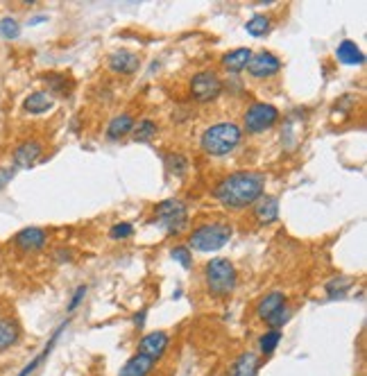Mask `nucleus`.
<instances>
[{
    "instance_id": "f257e3e1",
    "label": "nucleus",
    "mask_w": 367,
    "mask_h": 376,
    "mask_svg": "<svg viewBox=\"0 0 367 376\" xmlns=\"http://www.w3.org/2000/svg\"><path fill=\"white\" fill-rule=\"evenodd\" d=\"M265 191V175L259 170H238L222 177L213 188V198L229 211L252 207Z\"/></svg>"
},
{
    "instance_id": "f03ea898",
    "label": "nucleus",
    "mask_w": 367,
    "mask_h": 376,
    "mask_svg": "<svg viewBox=\"0 0 367 376\" xmlns=\"http://www.w3.org/2000/svg\"><path fill=\"white\" fill-rule=\"evenodd\" d=\"M240 140H243L240 125L231 121H222V123L209 125V127L202 132L200 147L202 152L209 156H227L240 145Z\"/></svg>"
},
{
    "instance_id": "7ed1b4c3",
    "label": "nucleus",
    "mask_w": 367,
    "mask_h": 376,
    "mask_svg": "<svg viewBox=\"0 0 367 376\" xmlns=\"http://www.w3.org/2000/svg\"><path fill=\"white\" fill-rule=\"evenodd\" d=\"M205 284L207 293L216 300H227L238 286V272L229 258L216 256L205 265Z\"/></svg>"
},
{
    "instance_id": "20e7f679",
    "label": "nucleus",
    "mask_w": 367,
    "mask_h": 376,
    "mask_svg": "<svg viewBox=\"0 0 367 376\" xmlns=\"http://www.w3.org/2000/svg\"><path fill=\"white\" fill-rule=\"evenodd\" d=\"M233 236V227L229 222H205L200 227H195L189 236V249H195V252H218L222 249Z\"/></svg>"
},
{
    "instance_id": "39448f33",
    "label": "nucleus",
    "mask_w": 367,
    "mask_h": 376,
    "mask_svg": "<svg viewBox=\"0 0 367 376\" xmlns=\"http://www.w3.org/2000/svg\"><path fill=\"white\" fill-rule=\"evenodd\" d=\"M154 222L170 236H179L189 227V209L182 200H163L154 207Z\"/></svg>"
},
{
    "instance_id": "423d86ee",
    "label": "nucleus",
    "mask_w": 367,
    "mask_h": 376,
    "mask_svg": "<svg viewBox=\"0 0 367 376\" xmlns=\"http://www.w3.org/2000/svg\"><path fill=\"white\" fill-rule=\"evenodd\" d=\"M279 109L270 103H252L243 114V134L252 136H259V134H265L268 129H272L275 125L279 123Z\"/></svg>"
},
{
    "instance_id": "0eeeda50",
    "label": "nucleus",
    "mask_w": 367,
    "mask_h": 376,
    "mask_svg": "<svg viewBox=\"0 0 367 376\" xmlns=\"http://www.w3.org/2000/svg\"><path fill=\"white\" fill-rule=\"evenodd\" d=\"M189 91H191V98L195 100V103L207 105V103H213V100L222 96L224 84L216 70H200V73H195L191 77Z\"/></svg>"
},
{
    "instance_id": "6e6552de",
    "label": "nucleus",
    "mask_w": 367,
    "mask_h": 376,
    "mask_svg": "<svg viewBox=\"0 0 367 376\" xmlns=\"http://www.w3.org/2000/svg\"><path fill=\"white\" fill-rule=\"evenodd\" d=\"M245 70L249 77H254V80H270V77H275L281 70V59L270 50L252 52Z\"/></svg>"
},
{
    "instance_id": "1a4fd4ad",
    "label": "nucleus",
    "mask_w": 367,
    "mask_h": 376,
    "mask_svg": "<svg viewBox=\"0 0 367 376\" xmlns=\"http://www.w3.org/2000/svg\"><path fill=\"white\" fill-rule=\"evenodd\" d=\"M168 349H170V333L168 331H150V333H145L143 338L138 340V351L136 354L140 356H147L150 360H161L163 356L168 354Z\"/></svg>"
},
{
    "instance_id": "9d476101",
    "label": "nucleus",
    "mask_w": 367,
    "mask_h": 376,
    "mask_svg": "<svg viewBox=\"0 0 367 376\" xmlns=\"http://www.w3.org/2000/svg\"><path fill=\"white\" fill-rule=\"evenodd\" d=\"M12 242H14V247L25 254L41 252V249L48 245V231L41 229V227H23L21 231L14 233Z\"/></svg>"
},
{
    "instance_id": "9b49d317",
    "label": "nucleus",
    "mask_w": 367,
    "mask_h": 376,
    "mask_svg": "<svg viewBox=\"0 0 367 376\" xmlns=\"http://www.w3.org/2000/svg\"><path fill=\"white\" fill-rule=\"evenodd\" d=\"M43 156V143L39 138H25L14 147V154H12V161H14V168H34L39 159Z\"/></svg>"
},
{
    "instance_id": "f8f14e48",
    "label": "nucleus",
    "mask_w": 367,
    "mask_h": 376,
    "mask_svg": "<svg viewBox=\"0 0 367 376\" xmlns=\"http://www.w3.org/2000/svg\"><path fill=\"white\" fill-rule=\"evenodd\" d=\"M66 326H68V320H64V322H61L57 328H54V333L50 335V340L45 342V347H43V351H39V354L30 360V363L23 367V370L17 374V376H34L39 370H41V365L45 363V360H48V356L52 354V349H54V344H57V340L61 338V333L66 331Z\"/></svg>"
},
{
    "instance_id": "ddd939ff",
    "label": "nucleus",
    "mask_w": 367,
    "mask_h": 376,
    "mask_svg": "<svg viewBox=\"0 0 367 376\" xmlns=\"http://www.w3.org/2000/svg\"><path fill=\"white\" fill-rule=\"evenodd\" d=\"M23 338V328L17 317L3 315L0 317V354L10 351L12 347H17Z\"/></svg>"
},
{
    "instance_id": "4468645a",
    "label": "nucleus",
    "mask_w": 367,
    "mask_h": 376,
    "mask_svg": "<svg viewBox=\"0 0 367 376\" xmlns=\"http://www.w3.org/2000/svg\"><path fill=\"white\" fill-rule=\"evenodd\" d=\"M252 207H254V220L259 224H272L279 220V198H275V195L263 193Z\"/></svg>"
},
{
    "instance_id": "2eb2a0df",
    "label": "nucleus",
    "mask_w": 367,
    "mask_h": 376,
    "mask_svg": "<svg viewBox=\"0 0 367 376\" xmlns=\"http://www.w3.org/2000/svg\"><path fill=\"white\" fill-rule=\"evenodd\" d=\"M138 54L129 50H116L109 54V70L118 75H134L138 70Z\"/></svg>"
},
{
    "instance_id": "dca6fc26",
    "label": "nucleus",
    "mask_w": 367,
    "mask_h": 376,
    "mask_svg": "<svg viewBox=\"0 0 367 376\" xmlns=\"http://www.w3.org/2000/svg\"><path fill=\"white\" fill-rule=\"evenodd\" d=\"M261 370V356L256 351H243L231 363L229 376H259Z\"/></svg>"
},
{
    "instance_id": "f3484780",
    "label": "nucleus",
    "mask_w": 367,
    "mask_h": 376,
    "mask_svg": "<svg viewBox=\"0 0 367 376\" xmlns=\"http://www.w3.org/2000/svg\"><path fill=\"white\" fill-rule=\"evenodd\" d=\"M54 107V100L48 91H32L23 100V112L30 116H43Z\"/></svg>"
},
{
    "instance_id": "a211bd4d",
    "label": "nucleus",
    "mask_w": 367,
    "mask_h": 376,
    "mask_svg": "<svg viewBox=\"0 0 367 376\" xmlns=\"http://www.w3.org/2000/svg\"><path fill=\"white\" fill-rule=\"evenodd\" d=\"M154 367H157L154 360H150L147 356L134 354L132 358L125 360V365L120 367L118 376H150L154 372Z\"/></svg>"
},
{
    "instance_id": "6ab92c4d",
    "label": "nucleus",
    "mask_w": 367,
    "mask_h": 376,
    "mask_svg": "<svg viewBox=\"0 0 367 376\" xmlns=\"http://www.w3.org/2000/svg\"><path fill=\"white\" fill-rule=\"evenodd\" d=\"M134 125H136V121H134V116H132V114L114 116V118L109 121V125H107V138L109 140H123L125 136L132 134Z\"/></svg>"
},
{
    "instance_id": "aec40b11",
    "label": "nucleus",
    "mask_w": 367,
    "mask_h": 376,
    "mask_svg": "<svg viewBox=\"0 0 367 376\" xmlns=\"http://www.w3.org/2000/svg\"><path fill=\"white\" fill-rule=\"evenodd\" d=\"M335 57H338L340 64L345 66H363L365 64V54L358 45L351 41V39H345L340 41V45L335 48Z\"/></svg>"
},
{
    "instance_id": "412c9836",
    "label": "nucleus",
    "mask_w": 367,
    "mask_h": 376,
    "mask_svg": "<svg viewBox=\"0 0 367 376\" xmlns=\"http://www.w3.org/2000/svg\"><path fill=\"white\" fill-rule=\"evenodd\" d=\"M284 304H288L284 291H272L268 295H263L259 300V304H256V317L265 322V320H268L279 306H284Z\"/></svg>"
},
{
    "instance_id": "4be33fe9",
    "label": "nucleus",
    "mask_w": 367,
    "mask_h": 376,
    "mask_svg": "<svg viewBox=\"0 0 367 376\" xmlns=\"http://www.w3.org/2000/svg\"><path fill=\"white\" fill-rule=\"evenodd\" d=\"M252 52L254 50H249V48H233V50L222 54L220 64H222L224 70H229V73H240V70H245L249 57H252Z\"/></svg>"
},
{
    "instance_id": "5701e85b",
    "label": "nucleus",
    "mask_w": 367,
    "mask_h": 376,
    "mask_svg": "<svg viewBox=\"0 0 367 376\" xmlns=\"http://www.w3.org/2000/svg\"><path fill=\"white\" fill-rule=\"evenodd\" d=\"M159 134V125L154 123L152 118H143L134 125V129H132V138L136 140V143H150V140Z\"/></svg>"
},
{
    "instance_id": "b1692460",
    "label": "nucleus",
    "mask_w": 367,
    "mask_h": 376,
    "mask_svg": "<svg viewBox=\"0 0 367 376\" xmlns=\"http://www.w3.org/2000/svg\"><path fill=\"white\" fill-rule=\"evenodd\" d=\"M281 340H284V331H279V328H268V331L259 338V354L272 356L281 344Z\"/></svg>"
},
{
    "instance_id": "393cba45",
    "label": "nucleus",
    "mask_w": 367,
    "mask_h": 376,
    "mask_svg": "<svg viewBox=\"0 0 367 376\" xmlns=\"http://www.w3.org/2000/svg\"><path fill=\"white\" fill-rule=\"evenodd\" d=\"M270 28H272V21H270V17H265V14H254V17L245 23L247 34H252V36H265L270 32Z\"/></svg>"
},
{
    "instance_id": "a878e982",
    "label": "nucleus",
    "mask_w": 367,
    "mask_h": 376,
    "mask_svg": "<svg viewBox=\"0 0 367 376\" xmlns=\"http://www.w3.org/2000/svg\"><path fill=\"white\" fill-rule=\"evenodd\" d=\"M351 286H354V279L345 277V274H338V277H333V279L326 281L324 291L329 293V297H342Z\"/></svg>"
},
{
    "instance_id": "bb28decb",
    "label": "nucleus",
    "mask_w": 367,
    "mask_h": 376,
    "mask_svg": "<svg viewBox=\"0 0 367 376\" xmlns=\"http://www.w3.org/2000/svg\"><path fill=\"white\" fill-rule=\"evenodd\" d=\"M45 84H48V93H57V96H68V91H70V82H68V77L66 75H61V73H50V75H45L43 77Z\"/></svg>"
},
{
    "instance_id": "cd10ccee",
    "label": "nucleus",
    "mask_w": 367,
    "mask_h": 376,
    "mask_svg": "<svg viewBox=\"0 0 367 376\" xmlns=\"http://www.w3.org/2000/svg\"><path fill=\"white\" fill-rule=\"evenodd\" d=\"M163 161H166V168L173 172L175 177H182V175H186V170H189V159H186L184 154L170 152L163 156Z\"/></svg>"
},
{
    "instance_id": "c85d7f7f",
    "label": "nucleus",
    "mask_w": 367,
    "mask_h": 376,
    "mask_svg": "<svg viewBox=\"0 0 367 376\" xmlns=\"http://www.w3.org/2000/svg\"><path fill=\"white\" fill-rule=\"evenodd\" d=\"M291 317H293V309L288 306V304H284V306H279L268 320H265V324H268L270 328H279V331H281V328L291 322Z\"/></svg>"
},
{
    "instance_id": "c756f323",
    "label": "nucleus",
    "mask_w": 367,
    "mask_h": 376,
    "mask_svg": "<svg viewBox=\"0 0 367 376\" xmlns=\"http://www.w3.org/2000/svg\"><path fill=\"white\" fill-rule=\"evenodd\" d=\"M21 34V23L14 19V17H3L0 19V36L5 39V41H14V39H19Z\"/></svg>"
},
{
    "instance_id": "7c9ffc66",
    "label": "nucleus",
    "mask_w": 367,
    "mask_h": 376,
    "mask_svg": "<svg viewBox=\"0 0 367 376\" xmlns=\"http://www.w3.org/2000/svg\"><path fill=\"white\" fill-rule=\"evenodd\" d=\"M170 256H173V261H177L184 270H191L193 268V252L189 249V245H177V247H173V249H170Z\"/></svg>"
},
{
    "instance_id": "2f4dec72",
    "label": "nucleus",
    "mask_w": 367,
    "mask_h": 376,
    "mask_svg": "<svg viewBox=\"0 0 367 376\" xmlns=\"http://www.w3.org/2000/svg\"><path fill=\"white\" fill-rule=\"evenodd\" d=\"M134 236V224L132 222H116L112 224V229H109V238L112 240H129Z\"/></svg>"
},
{
    "instance_id": "473e14b6",
    "label": "nucleus",
    "mask_w": 367,
    "mask_h": 376,
    "mask_svg": "<svg viewBox=\"0 0 367 376\" xmlns=\"http://www.w3.org/2000/svg\"><path fill=\"white\" fill-rule=\"evenodd\" d=\"M87 293H89V286H87V284L77 286L75 291H73V297H70V302H68L66 311H68V313H75L77 309H80V304L84 302V297H87Z\"/></svg>"
},
{
    "instance_id": "72a5a7b5",
    "label": "nucleus",
    "mask_w": 367,
    "mask_h": 376,
    "mask_svg": "<svg viewBox=\"0 0 367 376\" xmlns=\"http://www.w3.org/2000/svg\"><path fill=\"white\" fill-rule=\"evenodd\" d=\"M14 175H17V168L14 166H0V188H5L12 182Z\"/></svg>"
},
{
    "instance_id": "f704fd0d",
    "label": "nucleus",
    "mask_w": 367,
    "mask_h": 376,
    "mask_svg": "<svg viewBox=\"0 0 367 376\" xmlns=\"http://www.w3.org/2000/svg\"><path fill=\"white\" fill-rule=\"evenodd\" d=\"M54 261H59V263H68V261H73V249H66V247L54 249Z\"/></svg>"
},
{
    "instance_id": "c9c22d12",
    "label": "nucleus",
    "mask_w": 367,
    "mask_h": 376,
    "mask_svg": "<svg viewBox=\"0 0 367 376\" xmlns=\"http://www.w3.org/2000/svg\"><path fill=\"white\" fill-rule=\"evenodd\" d=\"M145 320H147V311L140 309L138 313H134V315H132V324H134L136 328H143L145 326Z\"/></svg>"
},
{
    "instance_id": "e433bc0d",
    "label": "nucleus",
    "mask_w": 367,
    "mask_h": 376,
    "mask_svg": "<svg viewBox=\"0 0 367 376\" xmlns=\"http://www.w3.org/2000/svg\"><path fill=\"white\" fill-rule=\"evenodd\" d=\"M43 21H48V17H34L28 21V25H39V23H43Z\"/></svg>"
}]
</instances>
